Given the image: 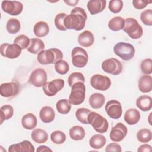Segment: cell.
I'll use <instances>...</instances> for the list:
<instances>
[{"instance_id": "1", "label": "cell", "mask_w": 152, "mask_h": 152, "mask_svg": "<svg viewBox=\"0 0 152 152\" xmlns=\"http://www.w3.org/2000/svg\"><path fill=\"white\" fill-rule=\"evenodd\" d=\"M87 18V14L83 8L75 7L64 20V26L66 29L80 31L84 28Z\"/></svg>"}, {"instance_id": "2", "label": "cell", "mask_w": 152, "mask_h": 152, "mask_svg": "<svg viewBox=\"0 0 152 152\" xmlns=\"http://www.w3.org/2000/svg\"><path fill=\"white\" fill-rule=\"evenodd\" d=\"M63 53L61 50L56 48H51L43 50L37 54V60L42 65L55 64L58 61L62 60Z\"/></svg>"}, {"instance_id": "3", "label": "cell", "mask_w": 152, "mask_h": 152, "mask_svg": "<svg viewBox=\"0 0 152 152\" xmlns=\"http://www.w3.org/2000/svg\"><path fill=\"white\" fill-rule=\"evenodd\" d=\"M122 30L132 39H140L142 34L143 30L136 19L129 17L125 20V23Z\"/></svg>"}, {"instance_id": "4", "label": "cell", "mask_w": 152, "mask_h": 152, "mask_svg": "<svg viewBox=\"0 0 152 152\" xmlns=\"http://www.w3.org/2000/svg\"><path fill=\"white\" fill-rule=\"evenodd\" d=\"M88 124H90L94 129L99 133L106 132L109 128L107 119L95 112H91L88 116Z\"/></svg>"}, {"instance_id": "5", "label": "cell", "mask_w": 152, "mask_h": 152, "mask_svg": "<svg viewBox=\"0 0 152 152\" xmlns=\"http://www.w3.org/2000/svg\"><path fill=\"white\" fill-rule=\"evenodd\" d=\"M86 86L84 83L78 82L71 87V91L69 96V102L71 104H81L86 97Z\"/></svg>"}, {"instance_id": "6", "label": "cell", "mask_w": 152, "mask_h": 152, "mask_svg": "<svg viewBox=\"0 0 152 152\" xmlns=\"http://www.w3.org/2000/svg\"><path fill=\"white\" fill-rule=\"evenodd\" d=\"M113 51L116 55L124 61L131 59L134 56L135 52L133 45L122 42H118L115 45Z\"/></svg>"}, {"instance_id": "7", "label": "cell", "mask_w": 152, "mask_h": 152, "mask_svg": "<svg viewBox=\"0 0 152 152\" xmlns=\"http://www.w3.org/2000/svg\"><path fill=\"white\" fill-rule=\"evenodd\" d=\"M72 63L77 68H83L87 64L88 55L87 52L82 48L75 47L71 52Z\"/></svg>"}, {"instance_id": "8", "label": "cell", "mask_w": 152, "mask_h": 152, "mask_svg": "<svg viewBox=\"0 0 152 152\" xmlns=\"http://www.w3.org/2000/svg\"><path fill=\"white\" fill-rule=\"evenodd\" d=\"M102 68L106 73L117 75L121 73L123 66L119 60L114 58H111L103 61Z\"/></svg>"}, {"instance_id": "9", "label": "cell", "mask_w": 152, "mask_h": 152, "mask_svg": "<svg viewBox=\"0 0 152 152\" xmlns=\"http://www.w3.org/2000/svg\"><path fill=\"white\" fill-rule=\"evenodd\" d=\"M90 84L96 90L106 91L110 88L111 81L107 76L101 74H95L91 77Z\"/></svg>"}, {"instance_id": "10", "label": "cell", "mask_w": 152, "mask_h": 152, "mask_svg": "<svg viewBox=\"0 0 152 152\" xmlns=\"http://www.w3.org/2000/svg\"><path fill=\"white\" fill-rule=\"evenodd\" d=\"M21 48L16 44L3 43L0 46V52L2 56L9 59H15L21 53Z\"/></svg>"}, {"instance_id": "11", "label": "cell", "mask_w": 152, "mask_h": 152, "mask_svg": "<svg viewBox=\"0 0 152 152\" xmlns=\"http://www.w3.org/2000/svg\"><path fill=\"white\" fill-rule=\"evenodd\" d=\"M64 80L63 79L58 78L55 79L51 81L46 82L43 86L42 88L45 94L49 96L52 97L61 90L64 87Z\"/></svg>"}, {"instance_id": "12", "label": "cell", "mask_w": 152, "mask_h": 152, "mask_svg": "<svg viewBox=\"0 0 152 152\" xmlns=\"http://www.w3.org/2000/svg\"><path fill=\"white\" fill-rule=\"evenodd\" d=\"M1 8L5 13L11 15H18L23 11V5L17 1H3Z\"/></svg>"}, {"instance_id": "13", "label": "cell", "mask_w": 152, "mask_h": 152, "mask_svg": "<svg viewBox=\"0 0 152 152\" xmlns=\"http://www.w3.org/2000/svg\"><path fill=\"white\" fill-rule=\"evenodd\" d=\"M47 81V74L43 68H36L30 75L29 82L34 87H43Z\"/></svg>"}, {"instance_id": "14", "label": "cell", "mask_w": 152, "mask_h": 152, "mask_svg": "<svg viewBox=\"0 0 152 152\" xmlns=\"http://www.w3.org/2000/svg\"><path fill=\"white\" fill-rule=\"evenodd\" d=\"M105 110L107 115L114 119L120 118L122 113V105L119 101L116 100L108 101L105 105Z\"/></svg>"}, {"instance_id": "15", "label": "cell", "mask_w": 152, "mask_h": 152, "mask_svg": "<svg viewBox=\"0 0 152 152\" xmlns=\"http://www.w3.org/2000/svg\"><path fill=\"white\" fill-rule=\"evenodd\" d=\"M19 84L16 82L4 83L0 86V93L2 97L9 98L15 96L19 92Z\"/></svg>"}, {"instance_id": "16", "label": "cell", "mask_w": 152, "mask_h": 152, "mask_svg": "<svg viewBox=\"0 0 152 152\" xmlns=\"http://www.w3.org/2000/svg\"><path fill=\"white\" fill-rule=\"evenodd\" d=\"M128 129L126 126L122 123L119 122L112 128L109 137L112 141L119 142L126 137Z\"/></svg>"}, {"instance_id": "17", "label": "cell", "mask_w": 152, "mask_h": 152, "mask_svg": "<svg viewBox=\"0 0 152 152\" xmlns=\"http://www.w3.org/2000/svg\"><path fill=\"white\" fill-rule=\"evenodd\" d=\"M34 150L33 145L28 140H24L19 143L12 144L8 150L9 152H34Z\"/></svg>"}, {"instance_id": "18", "label": "cell", "mask_w": 152, "mask_h": 152, "mask_svg": "<svg viewBox=\"0 0 152 152\" xmlns=\"http://www.w3.org/2000/svg\"><path fill=\"white\" fill-rule=\"evenodd\" d=\"M105 0H90L87 3V9L90 14L95 15L102 12L106 8Z\"/></svg>"}, {"instance_id": "19", "label": "cell", "mask_w": 152, "mask_h": 152, "mask_svg": "<svg viewBox=\"0 0 152 152\" xmlns=\"http://www.w3.org/2000/svg\"><path fill=\"white\" fill-rule=\"evenodd\" d=\"M94 37L93 33L89 30H85L80 33L78 37V42L83 47L88 48L93 45Z\"/></svg>"}, {"instance_id": "20", "label": "cell", "mask_w": 152, "mask_h": 152, "mask_svg": "<svg viewBox=\"0 0 152 152\" xmlns=\"http://www.w3.org/2000/svg\"><path fill=\"white\" fill-rule=\"evenodd\" d=\"M138 88L141 92L149 93L152 90V77L149 75L141 76L138 81Z\"/></svg>"}, {"instance_id": "21", "label": "cell", "mask_w": 152, "mask_h": 152, "mask_svg": "<svg viewBox=\"0 0 152 152\" xmlns=\"http://www.w3.org/2000/svg\"><path fill=\"white\" fill-rule=\"evenodd\" d=\"M140 119V113L136 109H129L124 114L125 121L130 125L137 124Z\"/></svg>"}, {"instance_id": "22", "label": "cell", "mask_w": 152, "mask_h": 152, "mask_svg": "<svg viewBox=\"0 0 152 152\" xmlns=\"http://www.w3.org/2000/svg\"><path fill=\"white\" fill-rule=\"evenodd\" d=\"M136 105L137 107L142 111H148L151 110L152 107L151 97L147 95L141 96L137 99Z\"/></svg>"}, {"instance_id": "23", "label": "cell", "mask_w": 152, "mask_h": 152, "mask_svg": "<svg viewBox=\"0 0 152 152\" xmlns=\"http://www.w3.org/2000/svg\"><path fill=\"white\" fill-rule=\"evenodd\" d=\"M39 116L43 122L50 123L54 120L55 113L53 108H52L50 106H46L40 109Z\"/></svg>"}, {"instance_id": "24", "label": "cell", "mask_w": 152, "mask_h": 152, "mask_svg": "<svg viewBox=\"0 0 152 152\" xmlns=\"http://www.w3.org/2000/svg\"><path fill=\"white\" fill-rule=\"evenodd\" d=\"M37 122L36 116L31 113H28L24 115L21 119L22 126L26 129H33L36 126Z\"/></svg>"}, {"instance_id": "25", "label": "cell", "mask_w": 152, "mask_h": 152, "mask_svg": "<svg viewBox=\"0 0 152 152\" xmlns=\"http://www.w3.org/2000/svg\"><path fill=\"white\" fill-rule=\"evenodd\" d=\"M43 42L39 38H32L30 39V43L27 50L28 52L33 54H38L45 49Z\"/></svg>"}, {"instance_id": "26", "label": "cell", "mask_w": 152, "mask_h": 152, "mask_svg": "<svg viewBox=\"0 0 152 152\" xmlns=\"http://www.w3.org/2000/svg\"><path fill=\"white\" fill-rule=\"evenodd\" d=\"M105 102L104 95L100 93L92 94L89 98V104L93 109H97L101 108Z\"/></svg>"}, {"instance_id": "27", "label": "cell", "mask_w": 152, "mask_h": 152, "mask_svg": "<svg viewBox=\"0 0 152 152\" xmlns=\"http://www.w3.org/2000/svg\"><path fill=\"white\" fill-rule=\"evenodd\" d=\"M33 31L34 34L38 37H45L49 32V25L45 21H39L34 24Z\"/></svg>"}, {"instance_id": "28", "label": "cell", "mask_w": 152, "mask_h": 152, "mask_svg": "<svg viewBox=\"0 0 152 152\" xmlns=\"http://www.w3.org/2000/svg\"><path fill=\"white\" fill-rule=\"evenodd\" d=\"M32 140L38 144L45 143L48 140V134L43 129L40 128L34 129L31 134Z\"/></svg>"}, {"instance_id": "29", "label": "cell", "mask_w": 152, "mask_h": 152, "mask_svg": "<svg viewBox=\"0 0 152 152\" xmlns=\"http://www.w3.org/2000/svg\"><path fill=\"white\" fill-rule=\"evenodd\" d=\"M106 142L105 137L101 134H95L93 135L89 141L90 147L94 149H100L104 147Z\"/></svg>"}, {"instance_id": "30", "label": "cell", "mask_w": 152, "mask_h": 152, "mask_svg": "<svg viewBox=\"0 0 152 152\" xmlns=\"http://www.w3.org/2000/svg\"><path fill=\"white\" fill-rule=\"evenodd\" d=\"M69 134L71 139L75 141H80L85 137L86 132L82 126L75 125L70 128Z\"/></svg>"}, {"instance_id": "31", "label": "cell", "mask_w": 152, "mask_h": 152, "mask_svg": "<svg viewBox=\"0 0 152 152\" xmlns=\"http://www.w3.org/2000/svg\"><path fill=\"white\" fill-rule=\"evenodd\" d=\"M125 20L119 16L112 18L108 23V27L112 31H118L122 30L124 27Z\"/></svg>"}, {"instance_id": "32", "label": "cell", "mask_w": 152, "mask_h": 152, "mask_svg": "<svg viewBox=\"0 0 152 152\" xmlns=\"http://www.w3.org/2000/svg\"><path fill=\"white\" fill-rule=\"evenodd\" d=\"M14 114V109L12 106L10 104H5L1 106L0 109L1 124L5 120H8L12 118Z\"/></svg>"}, {"instance_id": "33", "label": "cell", "mask_w": 152, "mask_h": 152, "mask_svg": "<svg viewBox=\"0 0 152 152\" xmlns=\"http://www.w3.org/2000/svg\"><path fill=\"white\" fill-rule=\"evenodd\" d=\"M56 108L59 113L63 115L67 114L71 110V104L67 99H61L57 102Z\"/></svg>"}, {"instance_id": "34", "label": "cell", "mask_w": 152, "mask_h": 152, "mask_svg": "<svg viewBox=\"0 0 152 152\" xmlns=\"http://www.w3.org/2000/svg\"><path fill=\"white\" fill-rule=\"evenodd\" d=\"M6 28L7 31L10 34H15L18 33L21 28L20 21L16 18H10L7 21Z\"/></svg>"}, {"instance_id": "35", "label": "cell", "mask_w": 152, "mask_h": 152, "mask_svg": "<svg viewBox=\"0 0 152 152\" xmlns=\"http://www.w3.org/2000/svg\"><path fill=\"white\" fill-rule=\"evenodd\" d=\"M91 111L87 108H79L75 112V116L77 120L83 124H88V116Z\"/></svg>"}, {"instance_id": "36", "label": "cell", "mask_w": 152, "mask_h": 152, "mask_svg": "<svg viewBox=\"0 0 152 152\" xmlns=\"http://www.w3.org/2000/svg\"><path fill=\"white\" fill-rule=\"evenodd\" d=\"M137 138L141 142H148L152 138L151 131L147 128H142L137 134Z\"/></svg>"}, {"instance_id": "37", "label": "cell", "mask_w": 152, "mask_h": 152, "mask_svg": "<svg viewBox=\"0 0 152 152\" xmlns=\"http://www.w3.org/2000/svg\"><path fill=\"white\" fill-rule=\"evenodd\" d=\"M50 140L54 144H61L65 141L66 135L61 131H55L50 134Z\"/></svg>"}, {"instance_id": "38", "label": "cell", "mask_w": 152, "mask_h": 152, "mask_svg": "<svg viewBox=\"0 0 152 152\" xmlns=\"http://www.w3.org/2000/svg\"><path fill=\"white\" fill-rule=\"evenodd\" d=\"M14 43L18 45L21 49H27L30 43V39L26 35L21 34L15 37Z\"/></svg>"}, {"instance_id": "39", "label": "cell", "mask_w": 152, "mask_h": 152, "mask_svg": "<svg viewBox=\"0 0 152 152\" xmlns=\"http://www.w3.org/2000/svg\"><path fill=\"white\" fill-rule=\"evenodd\" d=\"M85 78L84 75L79 72H75L71 74L68 78V83L69 87H72L74 84L78 82L84 83Z\"/></svg>"}, {"instance_id": "40", "label": "cell", "mask_w": 152, "mask_h": 152, "mask_svg": "<svg viewBox=\"0 0 152 152\" xmlns=\"http://www.w3.org/2000/svg\"><path fill=\"white\" fill-rule=\"evenodd\" d=\"M55 69L58 74L61 75H64L68 72L69 69V66L67 62L62 59L58 61L55 64Z\"/></svg>"}, {"instance_id": "41", "label": "cell", "mask_w": 152, "mask_h": 152, "mask_svg": "<svg viewBox=\"0 0 152 152\" xmlns=\"http://www.w3.org/2000/svg\"><path fill=\"white\" fill-rule=\"evenodd\" d=\"M66 15H67L65 13H59L55 16L54 20L55 25L56 27L61 31H65L66 30L64 26V20Z\"/></svg>"}, {"instance_id": "42", "label": "cell", "mask_w": 152, "mask_h": 152, "mask_svg": "<svg viewBox=\"0 0 152 152\" xmlns=\"http://www.w3.org/2000/svg\"><path fill=\"white\" fill-rule=\"evenodd\" d=\"M123 7V2L121 0H111L109 3V10L114 13L116 14L119 12Z\"/></svg>"}, {"instance_id": "43", "label": "cell", "mask_w": 152, "mask_h": 152, "mask_svg": "<svg viewBox=\"0 0 152 152\" xmlns=\"http://www.w3.org/2000/svg\"><path fill=\"white\" fill-rule=\"evenodd\" d=\"M140 19L144 24L146 26H151L152 25L151 10H146L142 11L140 15Z\"/></svg>"}, {"instance_id": "44", "label": "cell", "mask_w": 152, "mask_h": 152, "mask_svg": "<svg viewBox=\"0 0 152 152\" xmlns=\"http://www.w3.org/2000/svg\"><path fill=\"white\" fill-rule=\"evenodd\" d=\"M141 69L142 72L146 74H151L152 72V60L147 58L143 60L141 63Z\"/></svg>"}, {"instance_id": "45", "label": "cell", "mask_w": 152, "mask_h": 152, "mask_svg": "<svg viewBox=\"0 0 152 152\" xmlns=\"http://www.w3.org/2000/svg\"><path fill=\"white\" fill-rule=\"evenodd\" d=\"M151 1H144V0H134L132 1L133 6L138 10H142L147 7V5L151 3Z\"/></svg>"}, {"instance_id": "46", "label": "cell", "mask_w": 152, "mask_h": 152, "mask_svg": "<svg viewBox=\"0 0 152 152\" xmlns=\"http://www.w3.org/2000/svg\"><path fill=\"white\" fill-rule=\"evenodd\" d=\"M106 152H110V151H118L121 152L122 151L121 147L119 144L115 143V142H112L109 144L105 149Z\"/></svg>"}, {"instance_id": "47", "label": "cell", "mask_w": 152, "mask_h": 152, "mask_svg": "<svg viewBox=\"0 0 152 152\" xmlns=\"http://www.w3.org/2000/svg\"><path fill=\"white\" fill-rule=\"evenodd\" d=\"M137 151L138 152H144V151L150 152L151 151V145H150L148 144H144L140 145L139 147V148H138Z\"/></svg>"}, {"instance_id": "48", "label": "cell", "mask_w": 152, "mask_h": 152, "mask_svg": "<svg viewBox=\"0 0 152 152\" xmlns=\"http://www.w3.org/2000/svg\"><path fill=\"white\" fill-rule=\"evenodd\" d=\"M37 152H42V151H52V150L48 147L47 146H45V145H41V146H39L37 150H36Z\"/></svg>"}, {"instance_id": "49", "label": "cell", "mask_w": 152, "mask_h": 152, "mask_svg": "<svg viewBox=\"0 0 152 152\" xmlns=\"http://www.w3.org/2000/svg\"><path fill=\"white\" fill-rule=\"evenodd\" d=\"M64 1L65 3H66L69 6H75L79 2L78 1H65V0H64Z\"/></svg>"}]
</instances>
